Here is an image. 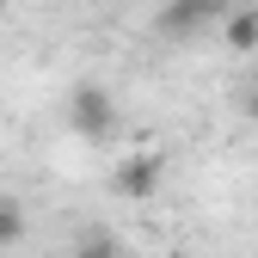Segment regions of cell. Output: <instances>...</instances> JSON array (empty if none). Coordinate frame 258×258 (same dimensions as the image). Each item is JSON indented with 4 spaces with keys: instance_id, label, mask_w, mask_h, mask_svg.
Listing matches in <instances>:
<instances>
[{
    "instance_id": "obj_4",
    "label": "cell",
    "mask_w": 258,
    "mask_h": 258,
    "mask_svg": "<svg viewBox=\"0 0 258 258\" xmlns=\"http://www.w3.org/2000/svg\"><path fill=\"white\" fill-rule=\"evenodd\" d=\"M215 31H221V43H228L234 55H252L258 49V7H234Z\"/></svg>"
},
{
    "instance_id": "obj_2",
    "label": "cell",
    "mask_w": 258,
    "mask_h": 258,
    "mask_svg": "<svg viewBox=\"0 0 258 258\" xmlns=\"http://www.w3.org/2000/svg\"><path fill=\"white\" fill-rule=\"evenodd\" d=\"M160 166H166V160H160L154 148L123 154L117 166H111V190H117V197H129V203H142V197H154V190H160Z\"/></svg>"
},
{
    "instance_id": "obj_1",
    "label": "cell",
    "mask_w": 258,
    "mask_h": 258,
    "mask_svg": "<svg viewBox=\"0 0 258 258\" xmlns=\"http://www.w3.org/2000/svg\"><path fill=\"white\" fill-rule=\"evenodd\" d=\"M68 123L80 129L86 142H105L111 129H117V105H111V92H105V86H92V80H80V86H74V99H68Z\"/></svg>"
},
{
    "instance_id": "obj_3",
    "label": "cell",
    "mask_w": 258,
    "mask_h": 258,
    "mask_svg": "<svg viewBox=\"0 0 258 258\" xmlns=\"http://www.w3.org/2000/svg\"><path fill=\"white\" fill-rule=\"evenodd\" d=\"M221 19H228L221 0H172V7L160 13V31H166V37H197L203 25H221Z\"/></svg>"
},
{
    "instance_id": "obj_7",
    "label": "cell",
    "mask_w": 258,
    "mask_h": 258,
    "mask_svg": "<svg viewBox=\"0 0 258 258\" xmlns=\"http://www.w3.org/2000/svg\"><path fill=\"white\" fill-rule=\"evenodd\" d=\"M240 111H246V117L258 123V86H246V99H240Z\"/></svg>"
},
{
    "instance_id": "obj_6",
    "label": "cell",
    "mask_w": 258,
    "mask_h": 258,
    "mask_svg": "<svg viewBox=\"0 0 258 258\" xmlns=\"http://www.w3.org/2000/svg\"><path fill=\"white\" fill-rule=\"evenodd\" d=\"M74 258H117V246H111V240H92V246H80Z\"/></svg>"
},
{
    "instance_id": "obj_5",
    "label": "cell",
    "mask_w": 258,
    "mask_h": 258,
    "mask_svg": "<svg viewBox=\"0 0 258 258\" xmlns=\"http://www.w3.org/2000/svg\"><path fill=\"white\" fill-rule=\"evenodd\" d=\"M19 234H25V209L19 203H0V246H13Z\"/></svg>"
}]
</instances>
